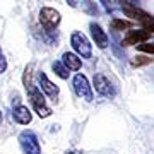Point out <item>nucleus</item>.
Instances as JSON below:
<instances>
[{
  "label": "nucleus",
  "instance_id": "obj_16",
  "mask_svg": "<svg viewBox=\"0 0 154 154\" xmlns=\"http://www.w3.org/2000/svg\"><path fill=\"white\" fill-rule=\"evenodd\" d=\"M140 51H146V53H149V55H152L154 53V46L152 45H149V43H139V45H135Z\"/></svg>",
  "mask_w": 154,
  "mask_h": 154
},
{
  "label": "nucleus",
  "instance_id": "obj_7",
  "mask_svg": "<svg viewBox=\"0 0 154 154\" xmlns=\"http://www.w3.org/2000/svg\"><path fill=\"white\" fill-rule=\"evenodd\" d=\"M38 82H39V86H41V89H39V91H43L48 98H51L53 101L58 98L60 89H58V86H55V84H53L48 77H46V74H45V72H39V74H38Z\"/></svg>",
  "mask_w": 154,
  "mask_h": 154
},
{
  "label": "nucleus",
  "instance_id": "obj_9",
  "mask_svg": "<svg viewBox=\"0 0 154 154\" xmlns=\"http://www.w3.org/2000/svg\"><path fill=\"white\" fill-rule=\"evenodd\" d=\"M151 34L152 33H149L146 29H140V31H128V34L123 38L122 45H123V46H132V45L146 43V41L151 38Z\"/></svg>",
  "mask_w": 154,
  "mask_h": 154
},
{
  "label": "nucleus",
  "instance_id": "obj_13",
  "mask_svg": "<svg viewBox=\"0 0 154 154\" xmlns=\"http://www.w3.org/2000/svg\"><path fill=\"white\" fill-rule=\"evenodd\" d=\"M51 69H53V72H55L60 79H69V70H67V67L63 65L62 62H53Z\"/></svg>",
  "mask_w": 154,
  "mask_h": 154
},
{
  "label": "nucleus",
  "instance_id": "obj_6",
  "mask_svg": "<svg viewBox=\"0 0 154 154\" xmlns=\"http://www.w3.org/2000/svg\"><path fill=\"white\" fill-rule=\"evenodd\" d=\"M72 86H74V91L79 98L86 99V101H93V89L89 86L88 77L82 75V74H77L72 81Z\"/></svg>",
  "mask_w": 154,
  "mask_h": 154
},
{
  "label": "nucleus",
  "instance_id": "obj_21",
  "mask_svg": "<svg viewBox=\"0 0 154 154\" xmlns=\"http://www.w3.org/2000/svg\"><path fill=\"white\" fill-rule=\"evenodd\" d=\"M101 4H105V5H106V0H101Z\"/></svg>",
  "mask_w": 154,
  "mask_h": 154
},
{
  "label": "nucleus",
  "instance_id": "obj_11",
  "mask_svg": "<svg viewBox=\"0 0 154 154\" xmlns=\"http://www.w3.org/2000/svg\"><path fill=\"white\" fill-rule=\"evenodd\" d=\"M12 118H14L17 123H21V125H28V123H31V120H33V115H31V111H29L28 106L17 105V106H14V110H12Z\"/></svg>",
  "mask_w": 154,
  "mask_h": 154
},
{
  "label": "nucleus",
  "instance_id": "obj_8",
  "mask_svg": "<svg viewBox=\"0 0 154 154\" xmlns=\"http://www.w3.org/2000/svg\"><path fill=\"white\" fill-rule=\"evenodd\" d=\"M93 84H94L96 93H99L101 96H113V94H115V91L111 88V82L103 75V74H94Z\"/></svg>",
  "mask_w": 154,
  "mask_h": 154
},
{
  "label": "nucleus",
  "instance_id": "obj_2",
  "mask_svg": "<svg viewBox=\"0 0 154 154\" xmlns=\"http://www.w3.org/2000/svg\"><path fill=\"white\" fill-rule=\"evenodd\" d=\"M19 146L24 154H41V146L33 130H22L19 134Z\"/></svg>",
  "mask_w": 154,
  "mask_h": 154
},
{
  "label": "nucleus",
  "instance_id": "obj_12",
  "mask_svg": "<svg viewBox=\"0 0 154 154\" xmlns=\"http://www.w3.org/2000/svg\"><path fill=\"white\" fill-rule=\"evenodd\" d=\"M62 63L67 67V70H79L81 65H82V62L77 55L70 53V51H65L63 55H62Z\"/></svg>",
  "mask_w": 154,
  "mask_h": 154
},
{
  "label": "nucleus",
  "instance_id": "obj_19",
  "mask_svg": "<svg viewBox=\"0 0 154 154\" xmlns=\"http://www.w3.org/2000/svg\"><path fill=\"white\" fill-rule=\"evenodd\" d=\"M65 154H81V152H79V151H67Z\"/></svg>",
  "mask_w": 154,
  "mask_h": 154
},
{
  "label": "nucleus",
  "instance_id": "obj_18",
  "mask_svg": "<svg viewBox=\"0 0 154 154\" xmlns=\"http://www.w3.org/2000/svg\"><path fill=\"white\" fill-rule=\"evenodd\" d=\"M67 2H69V5H72V7L77 5V0H67Z\"/></svg>",
  "mask_w": 154,
  "mask_h": 154
},
{
  "label": "nucleus",
  "instance_id": "obj_3",
  "mask_svg": "<svg viewBox=\"0 0 154 154\" xmlns=\"http://www.w3.org/2000/svg\"><path fill=\"white\" fill-rule=\"evenodd\" d=\"M70 45H72V48L79 53V57H82V58H91V55H93V46H91L89 39L86 38L82 33H72Z\"/></svg>",
  "mask_w": 154,
  "mask_h": 154
},
{
  "label": "nucleus",
  "instance_id": "obj_1",
  "mask_svg": "<svg viewBox=\"0 0 154 154\" xmlns=\"http://www.w3.org/2000/svg\"><path fill=\"white\" fill-rule=\"evenodd\" d=\"M24 88L28 91V98H29V101H31V105H33L34 111H36L41 118H46V116L51 115V110H50V106L46 105V101H45L43 93H41L39 88L34 86V82H33V65L26 67V72H24Z\"/></svg>",
  "mask_w": 154,
  "mask_h": 154
},
{
  "label": "nucleus",
  "instance_id": "obj_10",
  "mask_svg": "<svg viewBox=\"0 0 154 154\" xmlns=\"http://www.w3.org/2000/svg\"><path fill=\"white\" fill-rule=\"evenodd\" d=\"M89 29H91V36H93L96 46L98 48H106L108 46V34L105 33V29L101 28L98 22H91Z\"/></svg>",
  "mask_w": 154,
  "mask_h": 154
},
{
  "label": "nucleus",
  "instance_id": "obj_20",
  "mask_svg": "<svg viewBox=\"0 0 154 154\" xmlns=\"http://www.w3.org/2000/svg\"><path fill=\"white\" fill-rule=\"evenodd\" d=\"M0 123H2V111H0Z\"/></svg>",
  "mask_w": 154,
  "mask_h": 154
},
{
  "label": "nucleus",
  "instance_id": "obj_15",
  "mask_svg": "<svg viewBox=\"0 0 154 154\" xmlns=\"http://www.w3.org/2000/svg\"><path fill=\"white\" fill-rule=\"evenodd\" d=\"M152 62V58H149V57H144V55H137L132 58V67H142V65H147V63H151Z\"/></svg>",
  "mask_w": 154,
  "mask_h": 154
},
{
  "label": "nucleus",
  "instance_id": "obj_5",
  "mask_svg": "<svg viewBox=\"0 0 154 154\" xmlns=\"http://www.w3.org/2000/svg\"><path fill=\"white\" fill-rule=\"evenodd\" d=\"M122 11H123V14H125L127 17H132V19H135V21L140 22V24L144 26V29H146V31L152 33L154 24H152V16H151V14H147V12L140 11V9H135V7H128V5L123 7Z\"/></svg>",
  "mask_w": 154,
  "mask_h": 154
},
{
  "label": "nucleus",
  "instance_id": "obj_17",
  "mask_svg": "<svg viewBox=\"0 0 154 154\" xmlns=\"http://www.w3.org/2000/svg\"><path fill=\"white\" fill-rule=\"evenodd\" d=\"M5 70H7V60L4 53H2V50H0V74H4Z\"/></svg>",
  "mask_w": 154,
  "mask_h": 154
},
{
  "label": "nucleus",
  "instance_id": "obj_4",
  "mask_svg": "<svg viewBox=\"0 0 154 154\" xmlns=\"http://www.w3.org/2000/svg\"><path fill=\"white\" fill-rule=\"evenodd\" d=\"M62 17H60V12L51 9V7H43L39 11V22L46 31H53V29L60 24Z\"/></svg>",
  "mask_w": 154,
  "mask_h": 154
},
{
  "label": "nucleus",
  "instance_id": "obj_14",
  "mask_svg": "<svg viewBox=\"0 0 154 154\" xmlns=\"http://www.w3.org/2000/svg\"><path fill=\"white\" fill-rule=\"evenodd\" d=\"M111 28L116 29V31H123V29L132 28V22L125 21V19H113V21H111Z\"/></svg>",
  "mask_w": 154,
  "mask_h": 154
}]
</instances>
